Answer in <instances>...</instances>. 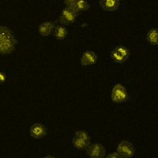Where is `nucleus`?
Listing matches in <instances>:
<instances>
[{
    "mask_svg": "<svg viewBox=\"0 0 158 158\" xmlns=\"http://www.w3.org/2000/svg\"><path fill=\"white\" fill-rule=\"evenodd\" d=\"M15 46L14 37L11 32L5 27H0V54H8Z\"/></svg>",
    "mask_w": 158,
    "mask_h": 158,
    "instance_id": "obj_1",
    "label": "nucleus"
},
{
    "mask_svg": "<svg viewBox=\"0 0 158 158\" xmlns=\"http://www.w3.org/2000/svg\"><path fill=\"white\" fill-rule=\"evenodd\" d=\"M129 50L124 46H118L115 48L111 54V58L113 62L120 63L127 61L129 58Z\"/></svg>",
    "mask_w": 158,
    "mask_h": 158,
    "instance_id": "obj_2",
    "label": "nucleus"
},
{
    "mask_svg": "<svg viewBox=\"0 0 158 158\" xmlns=\"http://www.w3.org/2000/svg\"><path fill=\"white\" fill-rule=\"evenodd\" d=\"M128 98L127 91L124 86L120 84H117L113 86L112 90V98L116 103H122L126 101Z\"/></svg>",
    "mask_w": 158,
    "mask_h": 158,
    "instance_id": "obj_3",
    "label": "nucleus"
},
{
    "mask_svg": "<svg viewBox=\"0 0 158 158\" xmlns=\"http://www.w3.org/2000/svg\"><path fill=\"white\" fill-rule=\"evenodd\" d=\"M135 147L132 143L128 141H121L118 146V154L121 157H132L135 156Z\"/></svg>",
    "mask_w": 158,
    "mask_h": 158,
    "instance_id": "obj_4",
    "label": "nucleus"
},
{
    "mask_svg": "<svg viewBox=\"0 0 158 158\" xmlns=\"http://www.w3.org/2000/svg\"><path fill=\"white\" fill-rule=\"evenodd\" d=\"M87 148V153L90 157L100 158L105 156L106 155V150L101 144H92L90 146H88Z\"/></svg>",
    "mask_w": 158,
    "mask_h": 158,
    "instance_id": "obj_5",
    "label": "nucleus"
},
{
    "mask_svg": "<svg viewBox=\"0 0 158 158\" xmlns=\"http://www.w3.org/2000/svg\"><path fill=\"white\" fill-rule=\"evenodd\" d=\"M77 15L67 7L62 10V15L60 18V22L63 23V24H70V23L75 22V20L77 19Z\"/></svg>",
    "mask_w": 158,
    "mask_h": 158,
    "instance_id": "obj_6",
    "label": "nucleus"
},
{
    "mask_svg": "<svg viewBox=\"0 0 158 158\" xmlns=\"http://www.w3.org/2000/svg\"><path fill=\"white\" fill-rule=\"evenodd\" d=\"M30 134L35 139H40L47 134V130L44 126L40 124H34L30 128Z\"/></svg>",
    "mask_w": 158,
    "mask_h": 158,
    "instance_id": "obj_7",
    "label": "nucleus"
},
{
    "mask_svg": "<svg viewBox=\"0 0 158 158\" xmlns=\"http://www.w3.org/2000/svg\"><path fill=\"white\" fill-rule=\"evenodd\" d=\"M99 4L103 10L107 11H114L119 6V0H100Z\"/></svg>",
    "mask_w": 158,
    "mask_h": 158,
    "instance_id": "obj_8",
    "label": "nucleus"
},
{
    "mask_svg": "<svg viewBox=\"0 0 158 158\" xmlns=\"http://www.w3.org/2000/svg\"><path fill=\"white\" fill-rule=\"evenodd\" d=\"M98 60L97 55L93 52L90 51H87L84 53L83 56L81 58V63L84 66H87V65H93L95 64Z\"/></svg>",
    "mask_w": 158,
    "mask_h": 158,
    "instance_id": "obj_9",
    "label": "nucleus"
},
{
    "mask_svg": "<svg viewBox=\"0 0 158 158\" xmlns=\"http://www.w3.org/2000/svg\"><path fill=\"white\" fill-rule=\"evenodd\" d=\"M55 28L54 23L53 22H46L40 25L39 27L40 34L43 36H48L52 33L53 29Z\"/></svg>",
    "mask_w": 158,
    "mask_h": 158,
    "instance_id": "obj_10",
    "label": "nucleus"
},
{
    "mask_svg": "<svg viewBox=\"0 0 158 158\" xmlns=\"http://www.w3.org/2000/svg\"><path fill=\"white\" fill-rule=\"evenodd\" d=\"M55 38H56L59 40L65 39L68 35V31L62 26H58L55 29Z\"/></svg>",
    "mask_w": 158,
    "mask_h": 158,
    "instance_id": "obj_11",
    "label": "nucleus"
},
{
    "mask_svg": "<svg viewBox=\"0 0 158 158\" xmlns=\"http://www.w3.org/2000/svg\"><path fill=\"white\" fill-rule=\"evenodd\" d=\"M73 144L75 147L78 149H85L88 147L90 144H88L87 142H85L84 140H82L81 138H79L78 136L75 135L73 138Z\"/></svg>",
    "mask_w": 158,
    "mask_h": 158,
    "instance_id": "obj_12",
    "label": "nucleus"
},
{
    "mask_svg": "<svg viewBox=\"0 0 158 158\" xmlns=\"http://www.w3.org/2000/svg\"><path fill=\"white\" fill-rule=\"evenodd\" d=\"M147 39L151 44H153V45H156V44H157V29H151V30L148 33Z\"/></svg>",
    "mask_w": 158,
    "mask_h": 158,
    "instance_id": "obj_13",
    "label": "nucleus"
},
{
    "mask_svg": "<svg viewBox=\"0 0 158 158\" xmlns=\"http://www.w3.org/2000/svg\"><path fill=\"white\" fill-rule=\"evenodd\" d=\"M75 6H77V10H78L79 11H86V10H88L89 7H90L88 2H87L86 0H77V3L75 4Z\"/></svg>",
    "mask_w": 158,
    "mask_h": 158,
    "instance_id": "obj_14",
    "label": "nucleus"
},
{
    "mask_svg": "<svg viewBox=\"0 0 158 158\" xmlns=\"http://www.w3.org/2000/svg\"><path fill=\"white\" fill-rule=\"evenodd\" d=\"M76 135L78 136L79 138H81L82 140H84L85 142H87L88 144H90V136L88 135V134L86 132H84V131H78L76 133Z\"/></svg>",
    "mask_w": 158,
    "mask_h": 158,
    "instance_id": "obj_15",
    "label": "nucleus"
},
{
    "mask_svg": "<svg viewBox=\"0 0 158 158\" xmlns=\"http://www.w3.org/2000/svg\"><path fill=\"white\" fill-rule=\"evenodd\" d=\"M6 80V75L3 71H0V84L5 83Z\"/></svg>",
    "mask_w": 158,
    "mask_h": 158,
    "instance_id": "obj_16",
    "label": "nucleus"
},
{
    "mask_svg": "<svg viewBox=\"0 0 158 158\" xmlns=\"http://www.w3.org/2000/svg\"><path fill=\"white\" fill-rule=\"evenodd\" d=\"M77 0H64V3L67 5V6H70V5H74L77 3Z\"/></svg>",
    "mask_w": 158,
    "mask_h": 158,
    "instance_id": "obj_17",
    "label": "nucleus"
},
{
    "mask_svg": "<svg viewBox=\"0 0 158 158\" xmlns=\"http://www.w3.org/2000/svg\"><path fill=\"white\" fill-rule=\"evenodd\" d=\"M108 157H119V155L118 153H115V154H111L108 156Z\"/></svg>",
    "mask_w": 158,
    "mask_h": 158,
    "instance_id": "obj_18",
    "label": "nucleus"
}]
</instances>
